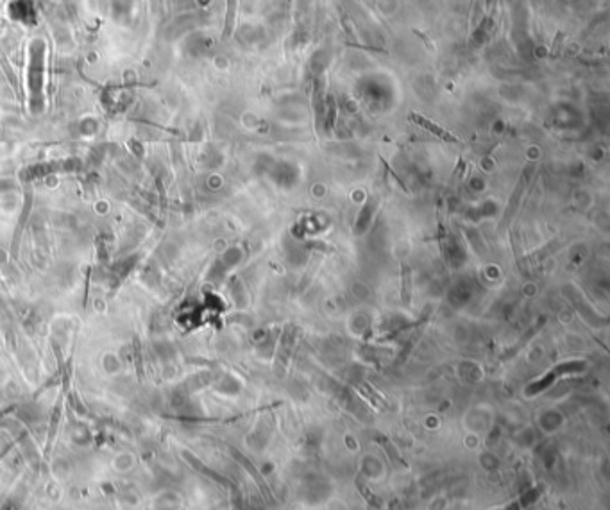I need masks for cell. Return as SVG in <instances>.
<instances>
[{"mask_svg": "<svg viewBox=\"0 0 610 510\" xmlns=\"http://www.w3.org/2000/svg\"><path fill=\"white\" fill-rule=\"evenodd\" d=\"M410 118H412V120L415 122V124H419V125H421V127L428 129L429 132H433V134H435V136H439L440 140H444V142H451V144H456V142H460L458 138H456V136H453V134H451V132H447L446 129H442V127H440V125L433 124L432 120H428V118L421 117V115L412 113V115H410Z\"/></svg>", "mask_w": 610, "mask_h": 510, "instance_id": "cell-1", "label": "cell"}, {"mask_svg": "<svg viewBox=\"0 0 610 510\" xmlns=\"http://www.w3.org/2000/svg\"><path fill=\"white\" fill-rule=\"evenodd\" d=\"M236 9H238V0H228V11H226V25H224V36H229L235 25Z\"/></svg>", "mask_w": 610, "mask_h": 510, "instance_id": "cell-2", "label": "cell"}, {"mask_svg": "<svg viewBox=\"0 0 610 510\" xmlns=\"http://www.w3.org/2000/svg\"><path fill=\"white\" fill-rule=\"evenodd\" d=\"M403 301L408 302L410 301V285H408V268H405L403 272Z\"/></svg>", "mask_w": 610, "mask_h": 510, "instance_id": "cell-3", "label": "cell"}, {"mask_svg": "<svg viewBox=\"0 0 610 510\" xmlns=\"http://www.w3.org/2000/svg\"><path fill=\"white\" fill-rule=\"evenodd\" d=\"M413 32H415V34H417V36H419V38H421V40H424V42H426V45H428V47H429V49H433L432 42H429V40H428V38H426L424 34H422V32H419V30H417V29H415V30H413Z\"/></svg>", "mask_w": 610, "mask_h": 510, "instance_id": "cell-4", "label": "cell"}]
</instances>
